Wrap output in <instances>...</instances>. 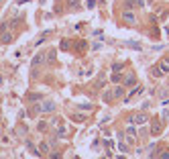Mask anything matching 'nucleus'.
Here are the masks:
<instances>
[{"mask_svg":"<svg viewBox=\"0 0 169 159\" xmlns=\"http://www.w3.org/2000/svg\"><path fill=\"white\" fill-rule=\"evenodd\" d=\"M159 159H169V151H161L159 153Z\"/></svg>","mask_w":169,"mask_h":159,"instance_id":"16","label":"nucleus"},{"mask_svg":"<svg viewBox=\"0 0 169 159\" xmlns=\"http://www.w3.org/2000/svg\"><path fill=\"white\" fill-rule=\"evenodd\" d=\"M141 92H143V86H139V88H135V90H133V92H130V94H129V96H126V100H133V98H135V96H139Z\"/></svg>","mask_w":169,"mask_h":159,"instance_id":"8","label":"nucleus"},{"mask_svg":"<svg viewBox=\"0 0 169 159\" xmlns=\"http://www.w3.org/2000/svg\"><path fill=\"white\" fill-rule=\"evenodd\" d=\"M157 67L161 69V74H165V71H169V57H163V61L159 63Z\"/></svg>","mask_w":169,"mask_h":159,"instance_id":"7","label":"nucleus"},{"mask_svg":"<svg viewBox=\"0 0 169 159\" xmlns=\"http://www.w3.org/2000/svg\"><path fill=\"white\" fill-rule=\"evenodd\" d=\"M75 49H86V43L80 41V43H75Z\"/></svg>","mask_w":169,"mask_h":159,"instance_id":"18","label":"nucleus"},{"mask_svg":"<svg viewBox=\"0 0 169 159\" xmlns=\"http://www.w3.org/2000/svg\"><path fill=\"white\" fill-rule=\"evenodd\" d=\"M39 149H41V153H43V155H49V153H51V149H49V143H47V141H45V143H41Z\"/></svg>","mask_w":169,"mask_h":159,"instance_id":"9","label":"nucleus"},{"mask_svg":"<svg viewBox=\"0 0 169 159\" xmlns=\"http://www.w3.org/2000/svg\"><path fill=\"white\" fill-rule=\"evenodd\" d=\"M147 114H143V112H139V114H133V116H130V123H133V125H145V123H147Z\"/></svg>","mask_w":169,"mask_h":159,"instance_id":"2","label":"nucleus"},{"mask_svg":"<svg viewBox=\"0 0 169 159\" xmlns=\"http://www.w3.org/2000/svg\"><path fill=\"white\" fill-rule=\"evenodd\" d=\"M122 69H124V65H122V63H114V65H112V71H116V74H118V71H122Z\"/></svg>","mask_w":169,"mask_h":159,"instance_id":"10","label":"nucleus"},{"mask_svg":"<svg viewBox=\"0 0 169 159\" xmlns=\"http://www.w3.org/2000/svg\"><path fill=\"white\" fill-rule=\"evenodd\" d=\"M118 149H120V151H122V153H126V151H129V147L124 145V143H120V145H118Z\"/></svg>","mask_w":169,"mask_h":159,"instance_id":"17","label":"nucleus"},{"mask_svg":"<svg viewBox=\"0 0 169 159\" xmlns=\"http://www.w3.org/2000/svg\"><path fill=\"white\" fill-rule=\"evenodd\" d=\"M112 96H116V98H120V96H122V88H116V90L112 92Z\"/></svg>","mask_w":169,"mask_h":159,"instance_id":"14","label":"nucleus"},{"mask_svg":"<svg viewBox=\"0 0 169 159\" xmlns=\"http://www.w3.org/2000/svg\"><path fill=\"white\" fill-rule=\"evenodd\" d=\"M80 6V0H69V8H78Z\"/></svg>","mask_w":169,"mask_h":159,"instance_id":"13","label":"nucleus"},{"mask_svg":"<svg viewBox=\"0 0 169 159\" xmlns=\"http://www.w3.org/2000/svg\"><path fill=\"white\" fill-rule=\"evenodd\" d=\"M41 63H45V53H39V55L31 61V65H33V67H37V65H41Z\"/></svg>","mask_w":169,"mask_h":159,"instance_id":"6","label":"nucleus"},{"mask_svg":"<svg viewBox=\"0 0 169 159\" xmlns=\"http://www.w3.org/2000/svg\"><path fill=\"white\" fill-rule=\"evenodd\" d=\"M51 159H61V153H59V151L53 153V155H51Z\"/></svg>","mask_w":169,"mask_h":159,"instance_id":"19","label":"nucleus"},{"mask_svg":"<svg viewBox=\"0 0 169 159\" xmlns=\"http://www.w3.org/2000/svg\"><path fill=\"white\" fill-rule=\"evenodd\" d=\"M53 110H55V102H51V100H43L33 108V112H53Z\"/></svg>","mask_w":169,"mask_h":159,"instance_id":"1","label":"nucleus"},{"mask_svg":"<svg viewBox=\"0 0 169 159\" xmlns=\"http://www.w3.org/2000/svg\"><path fill=\"white\" fill-rule=\"evenodd\" d=\"M0 84H2V78H0Z\"/></svg>","mask_w":169,"mask_h":159,"instance_id":"20","label":"nucleus"},{"mask_svg":"<svg viewBox=\"0 0 169 159\" xmlns=\"http://www.w3.org/2000/svg\"><path fill=\"white\" fill-rule=\"evenodd\" d=\"M45 129H47V123H45V120H41V123H39V131L43 133V131H45Z\"/></svg>","mask_w":169,"mask_h":159,"instance_id":"15","label":"nucleus"},{"mask_svg":"<svg viewBox=\"0 0 169 159\" xmlns=\"http://www.w3.org/2000/svg\"><path fill=\"white\" fill-rule=\"evenodd\" d=\"M135 84H136V78H135V74H126V76H124V86H126V88L135 86Z\"/></svg>","mask_w":169,"mask_h":159,"instance_id":"4","label":"nucleus"},{"mask_svg":"<svg viewBox=\"0 0 169 159\" xmlns=\"http://www.w3.org/2000/svg\"><path fill=\"white\" fill-rule=\"evenodd\" d=\"M59 47L63 49V51H65V49H69V47H71V43H69V41H61V45H59Z\"/></svg>","mask_w":169,"mask_h":159,"instance_id":"12","label":"nucleus"},{"mask_svg":"<svg viewBox=\"0 0 169 159\" xmlns=\"http://www.w3.org/2000/svg\"><path fill=\"white\" fill-rule=\"evenodd\" d=\"M161 133V120L157 116H153V120H151V135H159Z\"/></svg>","mask_w":169,"mask_h":159,"instance_id":"3","label":"nucleus"},{"mask_svg":"<svg viewBox=\"0 0 169 159\" xmlns=\"http://www.w3.org/2000/svg\"><path fill=\"white\" fill-rule=\"evenodd\" d=\"M122 19H124V22H129V25H135L136 22V16L133 12H124L122 14Z\"/></svg>","mask_w":169,"mask_h":159,"instance_id":"5","label":"nucleus"},{"mask_svg":"<svg viewBox=\"0 0 169 159\" xmlns=\"http://www.w3.org/2000/svg\"><path fill=\"white\" fill-rule=\"evenodd\" d=\"M39 98H41V94H31L29 100H31V102H39Z\"/></svg>","mask_w":169,"mask_h":159,"instance_id":"11","label":"nucleus"}]
</instances>
